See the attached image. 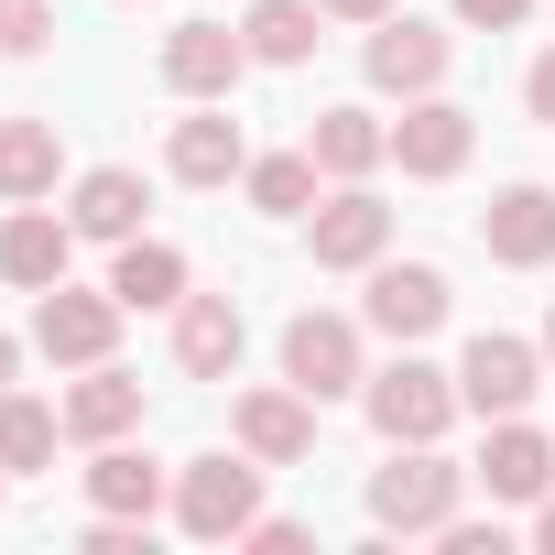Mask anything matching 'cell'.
Returning a JSON list of instances; mask_svg holds the SVG:
<instances>
[{"label": "cell", "mask_w": 555, "mask_h": 555, "mask_svg": "<svg viewBox=\"0 0 555 555\" xmlns=\"http://www.w3.org/2000/svg\"><path fill=\"white\" fill-rule=\"evenodd\" d=\"M109 295H120L131 317H175V306L196 295V284H185V250H175V240H120V250H109Z\"/></svg>", "instance_id": "23"}, {"label": "cell", "mask_w": 555, "mask_h": 555, "mask_svg": "<svg viewBox=\"0 0 555 555\" xmlns=\"http://www.w3.org/2000/svg\"><path fill=\"white\" fill-rule=\"evenodd\" d=\"M468 153H479V120H468L447 88L403 99V120H392V164H403L414 185H447V175H468Z\"/></svg>", "instance_id": "10"}, {"label": "cell", "mask_w": 555, "mask_h": 555, "mask_svg": "<svg viewBox=\"0 0 555 555\" xmlns=\"http://www.w3.org/2000/svg\"><path fill=\"white\" fill-rule=\"evenodd\" d=\"M120 317H131V306H120L109 284H77V272H66V284L34 295V349H44L55 371H99V360L120 349Z\"/></svg>", "instance_id": "5"}, {"label": "cell", "mask_w": 555, "mask_h": 555, "mask_svg": "<svg viewBox=\"0 0 555 555\" xmlns=\"http://www.w3.org/2000/svg\"><path fill=\"white\" fill-rule=\"evenodd\" d=\"M317 0H250L240 12V44H250V66H306L317 55Z\"/></svg>", "instance_id": "25"}, {"label": "cell", "mask_w": 555, "mask_h": 555, "mask_svg": "<svg viewBox=\"0 0 555 555\" xmlns=\"http://www.w3.org/2000/svg\"><path fill=\"white\" fill-rule=\"evenodd\" d=\"M261 522V457L250 447H207L175 468V533L185 544H240Z\"/></svg>", "instance_id": "3"}, {"label": "cell", "mask_w": 555, "mask_h": 555, "mask_svg": "<svg viewBox=\"0 0 555 555\" xmlns=\"http://www.w3.org/2000/svg\"><path fill=\"white\" fill-rule=\"evenodd\" d=\"M44 44H55V0H0V55H23V66H34Z\"/></svg>", "instance_id": "27"}, {"label": "cell", "mask_w": 555, "mask_h": 555, "mask_svg": "<svg viewBox=\"0 0 555 555\" xmlns=\"http://www.w3.org/2000/svg\"><path fill=\"white\" fill-rule=\"evenodd\" d=\"M544 371H555V306H544Z\"/></svg>", "instance_id": "35"}, {"label": "cell", "mask_w": 555, "mask_h": 555, "mask_svg": "<svg viewBox=\"0 0 555 555\" xmlns=\"http://www.w3.org/2000/svg\"><path fill=\"white\" fill-rule=\"evenodd\" d=\"M479 250L501 261V272H544L555 261V185H501L490 207H479Z\"/></svg>", "instance_id": "15"}, {"label": "cell", "mask_w": 555, "mask_h": 555, "mask_svg": "<svg viewBox=\"0 0 555 555\" xmlns=\"http://www.w3.org/2000/svg\"><path fill=\"white\" fill-rule=\"evenodd\" d=\"M317 12H327V23H360V34H371V23H392V12H403V0H317Z\"/></svg>", "instance_id": "32"}, {"label": "cell", "mask_w": 555, "mask_h": 555, "mask_svg": "<svg viewBox=\"0 0 555 555\" xmlns=\"http://www.w3.org/2000/svg\"><path fill=\"white\" fill-rule=\"evenodd\" d=\"M436 544H447V555H501V522H468V512H457Z\"/></svg>", "instance_id": "31"}, {"label": "cell", "mask_w": 555, "mask_h": 555, "mask_svg": "<svg viewBox=\"0 0 555 555\" xmlns=\"http://www.w3.org/2000/svg\"><path fill=\"white\" fill-rule=\"evenodd\" d=\"M522 109H533V120H544V131H555V44H544V55H533V66H522Z\"/></svg>", "instance_id": "30"}, {"label": "cell", "mask_w": 555, "mask_h": 555, "mask_svg": "<svg viewBox=\"0 0 555 555\" xmlns=\"http://www.w3.org/2000/svg\"><path fill=\"white\" fill-rule=\"evenodd\" d=\"M0 501H12V468H0Z\"/></svg>", "instance_id": "36"}, {"label": "cell", "mask_w": 555, "mask_h": 555, "mask_svg": "<svg viewBox=\"0 0 555 555\" xmlns=\"http://www.w3.org/2000/svg\"><path fill=\"white\" fill-rule=\"evenodd\" d=\"M240 77H250V44L229 23H175L164 34V88L175 99H229Z\"/></svg>", "instance_id": "16"}, {"label": "cell", "mask_w": 555, "mask_h": 555, "mask_svg": "<svg viewBox=\"0 0 555 555\" xmlns=\"http://www.w3.org/2000/svg\"><path fill=\"white\" fill-rule=\"evenodd\" d=\"M317 392H295V382H250L240 403H229V447H250L261 468H295V457H317Z\"/></svg>", "instance_id": "8"}, {"label": "cell", "mask_w": 555, "mask_h": 555, "mask_svg": "<svg viewBox=\"0 0 555 555\" xmlns=\"http://www.w3.org/2000/svg\"><path fill=\"white\" fill-rule=\"evenodd\" d=\"M240 544H250V555H306V544H317V522H295V512H261Z\"/></svg>", "instance_id": "29"}, {"label": "cell", "mask_w": 555, "mask_h": 555, "mask_svg": "<svg viewBox=\"0 0 555 555\" xmlns=\"http://www.w3.org/2000/svg\"><path fill=\"white\" fill-rule=\"evenodd\" d=\"M533 555H555V490L533 501Z\"/></svg>", "instance_id": "33"}, {"label": "cell", "mask_w": 555, "mask_h": 555, "mask_svg": "<svg viewBox=\"0 0 555 555\" xmlns=\"http://www.w3.org/2000/svg\"><path fill=\"white\" fill-rule=\"evenodd\" d=\"M468 468L447 447H392V468H371V533H403V544H436L457 512H468Z\"/></svg>", "instance_id": "1"}, {"label": "cell", "mask_w": 555, "mask_h": 555, "mask_svg": "<svg viewBox=\"0 0 555 555\" xmlns=\"http://www.w3.org/2000/svg\"><path fill=\"white\" fill-rule=\"evenodd\" d=\"M306 250H317V272H371V261L392 250V207H382L371 185H338V196H317Z\"/></svg>", "instance_id": "14"}, {"label": "cell", "mask_w": 555, "mask_h": 555, "mask_svg": "<svg viewBox=\"0 0 555 555\" xmlns=\"http://www.w3.org/2000/svg\"><path fill=\"white\" fill-rule=\"evenodd\" d=\"M533 392H544V338H512V327H479V338L457 349V403H468L479 425L522 414Z\"/></svg>", "instance_id": "6"}, {"label": "cell", "mask_w": 555, "mask_h": 555, "mask_svg": "<svg viewBox=\"0 0 555 555\" xmlns=\"http://www.w3.org/2000/svg\"><path fill=\"white\" fill-rule=\"evenodd\" d=\"M55 414H66V436H77V447H109V436H142V382H131L120 360H99V371H77V382L55 392Z\"/></svg>", "instance_id": "21"}, {"label": "cell", "mask_w": 555, "mask_h": 555, "mask_svg": "<svg viewBox=\"0 0 555 555\" xmlns=\"http://www.w3.org/2000/svg\"><path fill=\"white\" fill-rule=\"evenodd\" d=\"M88 512H131V522H153V512H175V468L142 457L131 436H109V447H88Z\"/></svg>", "instance_id": "20"}, {"label": "cell", "mask_w": 555, "mask_h": 555, "mask_svg": "<svg viewBox=\"0 0 555 555\" xmlns=\"http://www.w3.org/2000/svg\"><path fill=\"white\" fill-rule=\"evenodd\" d=\"M12 371H23V338H12V327H0V392H12Z\"/></svg>", "instance_id": "34"}, {"label": "cell", "mask_w": 555, "mask_h": 555, "mask_svg": "<svg viewBox=\"0 0 555 555\" xmlns=\"http://www.w3.org/2000/svg\"><path fill=\"white\" fill-rule=\"evenodd\" d=\"M284 382L317 392V403H360V382H371V327L338 317V306H306V317L284 327Z\"/></svg>", "instance_id": "4"}, {"label": "cell", "mask_w": 555, "mask_h": 555, "mask_svg": "<svg viewBox=\"0 0 555 555\" xmlns=\"http://www.w3.org/2000/svg\"><path fill=\"white\" fill-rule=\"evenodd\" d=\"M66 218H77V240L120 250V240H142V218H153V185H142L131 164H88V175L66 185Z\"/></svg>", "instance_id": "18"}, {"label": "cell", "mask_w": 555, "mask_h": 555, "mask_svg": "<svg viewBox=\"0 0 555 555\" xmlns=\"http://www.w3.org/2000/svg\"><path fill=\"white\" fill-rule=\"evenodd\" d=\"M240 349H250L240 295H185V306H175V371H185V382H229Z\"/></svg>", "instance_id": "19"}, {"label": "cell", "mask_w": 555, "mask_h": 555, "mask_svg": "<svg viewBox=\"0 0 555 555\" xmlns=\"http://www.w3.org/2000/svg\"><path fill=\"white\" fill-rule=\"evenodd\" d=\"M360 414H371L382 447H447V425H457L468 403H457V371H436L425 349H403L392 371L360 382Z\"/></svg>", "instance_id": "2"}, {"label": "cell", "mask_w": 555, "mask_h": 555, "mask_svg": "<svg viewBox=\"0 0 555 555\" xmlns=\"http://www.w3.org/2000/svg\"><path fill=\"white\" fill-rule=\"evenodd\" d=\"M447 12H457L468 34H522V23L544 12V0H447Z\"/></svg>", "instance_id": "28"}, {"label": "cell", "mask_w": 555, "mask_h": 555, "mask_svg": "<svg viewBox=\"0 0 555 555\" xmlns=\"http://www.w3.org/2000/svg\"><path fill=\"white\" fill-rule=\"evenodd\" d=\"M468 479L490 490V512H533V501L555 490V436L522 425V414H501V425L479 436V468H468Z\"/></svg>", "instance_id": "13"}, {"label": "cell", "mask_w": 555, "mask_h": 555, "mask_svg": "<svg viewBox=\"0 0 555 555\" xmlns=\"http://www.w3.org/2000/svg\"><path fill=\"white\" fill-rule=\"evenodd\" d=\"M240 196H250L261 218H317V196H327V164H317L306 142H295V153H250Z\"/></svg>", "instance_id": "24"}, {"label": "cell", "mask_w": 555, "mask_h": 555, "mask_svg": "<svg viewBox=\"0 0 555 555\" xmlns=\"http://www.w3.org/2000/svg\"><path fill=\"white\" fill-rule=\"evenodd\" d=\"M164 175L175 185H240L250 175V131L229 120V99H185V120L164 131Z\"/></svg>", "instance_id": "12"}, {"label": "cell", "mask_w": 555, "mask_h": 555, "mask_svg": "<svg viewBox=\"0 0 555 555\" xmlns=\"http://www.w3.org/2000/svg\"><path fill=\"white\" fill-rule=\"evenodd\" d=\"M306 153L327 164V185H371V175L392 164V120H382V109H360V99H338V109H317V120H306Z\"/></svg>", "instance_id": "17"}, {"label": "cell", "mask_w": 555, "mask_h": 555, "mask_svg": "<svg viewBox=\"0 0 555 555\" xmlns=\"http://www.w3.org/2000/svg\"><path fill=\"white\" fill-rule=\"evenodd\" d=\"M447 66H457V34H436V23H414V12L371 23V44H360V77H371L382 99H425V88H447Z\"/></svg>", "instance_id": "9"}, {"label": "cell", "mask_w": 555, "mask_h": 555, "mask_svg": "<svg viewBox=\"0 0 555 555\" xmlns=\"http://www.w3.org/2000/svg\"><path fill=\"white\" fill-rule=\"evenodd\" d=\"M55 436H66V414L44 392H0V468H12V479H44L55 468Z\"/></svg>", "instance_id": "26"}, {"label": "cell", "mask_w": 555, "mask_h": 555, "mask_svg": "<svg viewBox=\"0 0 555 555\" xmlns=\"http://www.w3.org/2000/svg\"><path fill=\"white\" fill-rule=\"evenodd\" d=\"M77 272V218L66 207H0V284L12 295H44V284H66Z\"/></svg>", "instance_id": "11"}, {"label": "cell", "mask_w": 555, "mask_h": 555, "mask_svg": "<svg viewBox=\"0 0 555 555\" xmlns=\"http://www.w3.org/2000/svg\"><path fill=\"white\" fill-rule=\"evenodd\" d=\"M55 185H66L55 120H44V109H12V120H0V207H34V196H55Z\"/></svg>", "instance_id": "22"}, {"label": "cell", "mask_w": 555, "mask_h": 555, "mask_svg": "<svg viewBox=\"0 0 555 555\" xmlns=\"http://www.w3.org/2000/svg\"><path fill=\"white\" fill-rule=\"evenodd\" d=\"M447 306H457V295H447L436 261H392V250H382V261H371V295H360V327L392 338V349H425V338L447 327Z\"/></svg>", "instance_id": "7"}]
</instances>
